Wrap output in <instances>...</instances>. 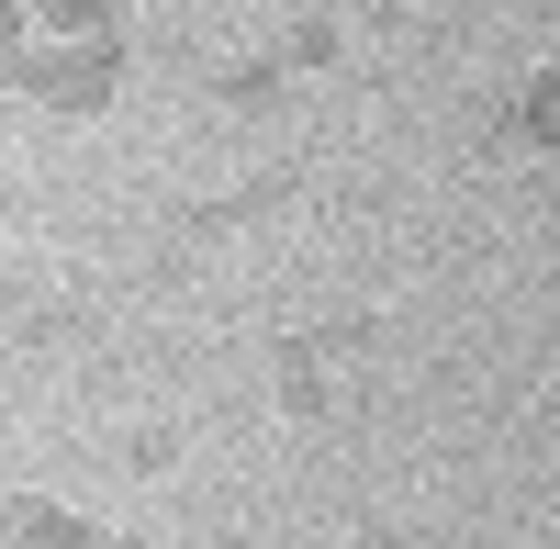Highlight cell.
<instances>
[{
	"instance_id": "obj_1",
	"label": "cell",
	"mask_w": 560,
	"mask_h": 549,
	"mask_svg": "<svg viewBox=\"0 0 560 549\" xmlns=\"http://www.w3.org/2000/svg\"><path fill=\"white\" fill-rule=\"evenodd\" d=\"M0 68H12V90L45 102V113H102L124 90V45L113 34L102 45H57V34H45V45H23V57H0Z\"/></svg>"
},
{
	"instance_id": "obj_2",
	"label": "cell",
	"mask_w": 560,
	"mask_h": 549,
	"mask_svg": "<svg viewBox=\"0 0 560 549\" xmlns=\"http://www.w3.org/2000/svg\"><path fill=\"white\" fill-rule=\"evenodd\" d=\"M12 549H113V538L79 527V516H57V505H12Z\"/></svg>"
},
{
	"instance_id": "obj_3",
	"label": "cell",
	"mask_w": 560,
	"mask_h": 549,
	"mask_svg": "<svg viewBox=\"0 0 560 549\" xmlns=\"http://www.w3.org/2000/svg\"><path fill=\"white\" fill-rule=\"evenodd\" d=\"M34 23L57 34V45H102L113 34V0H34Z\"/></svg>"
},
{
	"instance_id": "obj_4",
	"label": "cell",
	"mask_w": 560,
	"mask_h": 549,
	"mask_svg": "<svg viewBox=\"0 0 560 549\" xmlns=\"http://www.w3.org/2000/svg\"><path fill=\"white\" fill-rule=\"evenodd\" d=\"M516 135H527V147H560V68H538L516 90Z\"/></svg>"
},
{
	"instance_id": "obj_5",
	"label": "cell",
	"mask_w": 560,
	"mask_h": 549,
	"mask_svg": "<svg viewBox=\"0 0 560 549\" xmlns=\"http://www.w3.org/2000/svg\"><path fill=\"white\" fill-rule=\"evenodd\" d=\"M23 12H34V0H0V57H23V45H34V34H23Z\"/></svg>"
},
{
	"instance_id": "obj_6",
	"label": "cell",
	"mask_w": 560,
	"mask_h": 549,
	"mask_svg": "<svg viewBox=\"0 0 560 549\" xmlns=\"http://www.w3.org/2000/svg\"><path fill=\"white\" fill-rule=\"evenodd\" d=\"M0 538H12V505H0Z\"/></svg>"
},
{
	"instance_id": "obj_7",
	"label": "cell",
	"mask_w": 560,
	"mask_h": 549,
	"mask_svg": "<svg viewBox=\"0 0 560 549\" xmlns=\"http://www.w3.org/2000/svg\"><path fill=\"white\" fill-rule=\"evenodd\" d=\"M549 427H560V393H549Z\"/></svg>"
},
{
	"instance_id": "obj_8",
	"label": "cell",
	"mask_w": 560,
	"mask_h": 549,
	"mask_svg": "<svg viewBox=\"0 0 560 549\" xmlns=\"http://www.w3.org/2000/svg\"><path fill=\"white\" fill-rule=\"evenodd\" d=\"M538 12H560V0H538Z\"/></svg>"
},
{
	"instance_id": "obj_9",
	"label": "cell",
	"mask_w": 560,
	"mask_h": 549,
	"mask_svg": "<svg viewBox=\"0 0 560 549\" xmlns=\"http://www.w3.org/2000/svg\"><path fill=\"white\" fill-rule=\"evenodd\" d=\"M224 549H236V538H224Z\"/></svg>"
}]
</instances>
